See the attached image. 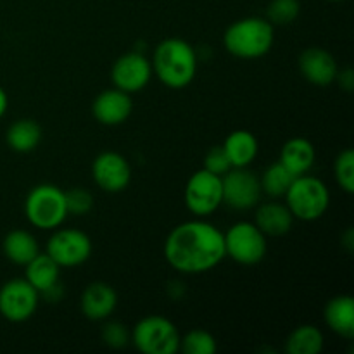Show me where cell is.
<instances>
[{
    "label": "cell",
    "mask_w": 354,
    "mask_h": 354,
    "mask_svg": "<svg viewBox=\"0 0 354 354\" xmlns=\"http://www.w3.org/2000/svg\"><path fill=\"white\" fill-rule=\"evenodd\" d=\"M225 256L223 232L203 220L178 225L165 242V258L169 266L189 275L209 272Z\"/></svg>",
    "instance_id": "1"
},
{
    "label": "cell",
    "mask_w": 354,
    "mask_h": 354,
    "mask_svg": "<svg viewBox=\"0 0 354 354\" xmlns=\"http://www.w3.org/2000/svg\"><path fill=\"white\" fill-rule=\"evenodd\" d=\"M152 73L169 88H185L197 73V55L192 45L182 38H166L152 55Z\"/></svg>",
    "instance_id": "2"
},
{
    "label": "cell",
    "mask_w": 354,
    "mask_h": 354,
    "mask_svg": "<svg viewBox=\"0 0 354 354\" xmlns=\"http://www.w3.org/2000/svg\"><path fill=\"white\" fill-rule=\"evenodd\" d=\"M273 24L263 17H244L227 28L223 45L239 59H259L273 47Z\"/></svg>",
    "instance_id": "3"
},
{
    "label": "cell",
    "mask_w": 354,
    "mask_h": 354,
    "mask_svg": "<svg viewBox=\"0 0 354 354\" xmlns=\"http://www.w3.org/2000/svg\"><path fill=\"white\" fill-rule=\"evenodd\" d=\"M286 206L294 218L301 221H315L324 216L330 204V192L327 185L317 176L299 175L290 183L286 192Z\"/></svg>",
    "instance_id": "4"
},
{
    "label": "cell",
    "mask_w": 354,
    "mask_h": 354,
    "mask_svg": "<svg viewBox=\"0 0 354 354\" xmlns=\"http://www.w3.org/2000/svg\"><path fill=\"white\" fill-rule=\"evenodd\" d=\"M24 214L28 221L40 230L59 228L68 216L64 190L52 183L33 187L24 201Z\"/></svg>",
    "instance_id": "5"
},
{
    "label": "cell",
    "mask_w": 354,
    "mask_h": 354,
    "mask_svg": "<svg viewBox=\"0 0 354 354\" xmlns=\"http://www.w3.org/2000/svg\"><path fill=\"white\" fill-rule=\"evenodd\" d=\"M135 348L144 354H175L180 348V334L168 318L145 317L131 332Z\"/></svg>",
    "instance_id": "6"
},
{
    "label": "cell",
    "mask_w": 354,
    "mask_h": 354,
    "mask_svg": "<svg viewBox=\"0 0 354 354\" xmlns=\"http://www.w3.org/2000/svg\"><path fill=\"white\" fill-rule=\"evenodd\" d=\"M225 239V254L235 263L244 266H254L266 256V235L249 221H239L228 228Z\"/></svg>",
    "instance_id": "7"
},
{
    "label": "cell",
    "mask_w": 354,
    "mask_h": 354,
    "mask_svg": "<svg viewBox=\"0 0 354 354\" xmlns=\"http://www.w3.org/2000/svg\"><path fill=\"white\" fill-rule=\"evenodd\" d=\"M223 204L221 176L199 169L185 185V206L196 216H209Z\"/></svg>",
    "instance_id": "8"
},
{
    "label": "cell",
    "mask_w": 354,
    "mask_h": 354,
    "mask_svg": "<svg viewBox=\"0 0 354 354\" xmlns=\"http://www.w3.org/2000/svg\"><path fill=\"white\" fill-rule=\"evenodd\" d=\"M40 294L26 279H12L0 287V315L12 324L30 320L38 308Z\"/></svg>",
    "instance_id": "9"
},
{
    "label": "cell",
    "mask_w": 354,
    "mask_h": 354,
    "mask_svg": "<svg viewBox=\"0 0 354 354\" xmlns=\"http://www.w3.org/2000/svg\"><path fill=\"white\" fill-rule=\"evenodd\" d=\"M47 254L64 268H73L88 261L92 254V241L88 235L76 228H64L50 235L47 242Z\"/></svg>",
    "instance_id": "10"
},
{
    "label": "cell",
    "mask_w": 354,
    "mask_h": 354,
    "mask_svg": "<svg viewBox=\"0 0 354 354\" xmlns=\"http://www.w3.org/2000/svg\"><path fill=\"white\" fill-rule=\"evenodd\" d=\"M223 203L237 211L251 209L261 199L259 178L248 168H232L221 175Z\"/></svg>",
    "instance_id": "11"
},
{
    "label": "cell",
    "mask_w": 354,
    "mask_h": 354,
    "mask_svg": "<svg viewBox=\"0 0 354 354\" xmlns=\"http://www.w3.org/2000/svg\"><path fill=\"white\" fill-rule=\"evenodd\" d=\"M152 76V64L140 52H128L116 59L111 69V78L116 88L127 93L140 92Z\"/></svg>",
    "instance_id": "12"
},
{
    "label": "cell",
    "mask_w": 354,
    "mask_h": 354,
    "mask_svg": "<svg viewBox=\"0 0 354 354\" xmlns=\"http://www.w3.org/2000/svg\"><path fill=\"white\" fill-rule=\"evenodd\" d=\"M92 176L104 192L118 194L130 185L131 166L127 158L118 152H102L93 161Z\"/></svg>",
    "instance_id": "13"
},
{
    "label": "cell",
    "mask_w": 354,
    "mask_h": 354,
    "mask_svg": "<svg viewBox=\"0 0 354 354\" xmlns=\"http://www.w3.org/2000/svg\"><path fill=\"white\" fill-rule=\"evenodd\" d=\"M133 111L130 93L120 88L104 90L95 97L92 104V113L100 124L116 127L124 123Z\"/></svg>",
    "instance_id": "14"
},
{
    "label": "cell",
    "mask_w": 354,
    "mask_h": 354,
    "mask_svg": "<svg viewBox=\"0 0 354 354\" xmlns=\"http://www.w3.org/2000/svg\"><path fill=\"white\" fill-rule=\"evenodd\" d=\"M299 71L306 82L317 86H327L335 82L339 68L330 52L322 47H310L299 55Z\"/></svg>",
    "instance_id": "15"
},
{
    "label": "cell",
    "mask_w": 354,
    "mask_h": 354,
    "mask_svg": "<svg viewBox=\"0 0 354 354\" xmlns=\"http://www.w3.org/2000/svg\"><path fill=\"white\" fill-rule=\"evenodd\" d=\"M80 306H82V313L85 315L88 320H106V318L111 317L113 311L116 310L118 294L109 283L93 282L83 290Z\"/></svg>",
    "instance_id": "16"
},
{
    "label": "cell",
    "mask_w": 354,
    "mask_h": 354,
    "mask_svg": "<svg viewBox=\"0 0 354 354\" xmlns=\"http://www.w3.org/2000/svg\"><path fill=\"white\" fill-rule=\"evenodd\" d=\"M327 327L341 337H354V299L349 294L332 297L324 310Z\"/></svg>",
    "instance_id": "17"
},
{
    "label": "cell",
    "mask_w": 354,
    "mask_h": 354,
    "mask_svg": "<svg viewBox=\"0 0 354 354\" xmlns=\"http://www.w3.org/2000/svg\"><path fill=\"white\" fill-rule=\"evenodd\" d=\"M294 216L286 204L265 203L258 206L254 225L266 237H282L292 228Z\"/></svg>",
    "instance_id": "18"
},
{
    "label": "cell",
    "mask_w": 354,
    "mask_h": 354,
    "mask_svg": "<svg viewBox=\"0 0 354 354\" xmlns=\"http://www.w3.org/2000/svg\"><path fill=\"white\" fill-rule=\"evenodd\" d=\"M315 158H317V152H315L313 144L306 138H290L289 142H286L280 151V159L279 161L286 166L289 171H292L294 175L299 176L304 173L310 171L315 165Z\"/></svg>",
    "instance_id": "19"
},
{
    "label": "cell",
    "mask_w": 354,
    "mask_h": 354,
    "mask_svg": "<svg viewBox=\"0 0 354 354\" xmlns=\"http://www.w3.org/2000/svg\"><path fill=\"white\" fill-rule=\"evenodd\" d=\"M225 152L232 162V168H248L259 151L258 138L248 130H235L225 138Z\"/></svg>",
    "instance_id": "20"
},
{
    "label": "cell",
    "mask_w": 354,
    "mask_h": 354,
    "mask_svg": "<svg viewBox=\"0 0 354 354\" xmlns=\"http://www.w3.org/2000/svg\"><path fill=\"white\" fill-rule=\"evenodd\" d=\"M59 270H61V266L47 252L37 254L26 265V277L24 279L41 296L59 283Z\"/></svg>",
    "instance_id": "21"
},
{
    "label": "cell",
    "mask_w": 354,
    "mask_h": 354,
    "mask_svg": "<svg viewBox=\"0 0 354 354\" xmlns=\"http://www.w3.org/2000/svg\"><path fill=\"white\" fill-rule=\"evenodd\" d=\"M2 249L6 258L19 266H26L35 256L40 254L37 239L26 230L9 232L2 242Z\"/></svg>",
    "instance_id": "22"
},
{
    "label": "cell",
    "mask_w": 354,
    "mask_h": 354,
    "mask_svg": "<svg viewBox=\"0 0 354 354\" xmlns=\"http://www.w3.org/2000/svg\"><path fill=\"white\" fill-rule=\"evenodd\" d=\"M6 140L12 151L26 154L37 149L41 140V128L33 120H17L7 128Z\"/></svg>",
    "instance_id": "23"
},
{
    "label": "cell",
    "mask_w": 354,
    "mask_h": 354,
    "mask_svg": "<svg viewBox=\"0 0 354 354\" xmlns=\"http://www.w3.org/2000/svg\"><path fill=\"white\" fill-rule=\"evenodd\" d=\"M286 349L289 354H320L324 349V334L313 325H301L290 332Z\"/></svg>",
    "instance_id": "24"
},
{
    "label": "cell",
    "mask_w": 354,
    "mask_h": 354,
    "mask_svg": "<svg viewBox=\"0 0 354 354\" xmlns=\"http://www.w3.org/2000/svg\"><path fill=\"white\" fill-rule=\"evenodd\" d=\"M294 178H296V175L292 171H289L282 162L277 161L275 165L266 168V171L259 178V183H261V190L266 196H272L275 199H279V197L286 196V192L289 190Z\"/></svg>",
    "instance_id": "25"
},
{
    "label": "cell",
    "mask_w": 354,
    "mask_h": 354,
    "mask_svg": "<svg viewBox=\"0 0 354 354\" xmlns=\"http://www.w3.org/2000/svg\"><path fill=\"white\" fill-rule=\"evenodd\" d=\"M216 339L203 328H196L180 337L178 351L183 354H213L216 353Z\"/></svg>",
    "instance_id": "26"
},
{
    "label": "cell",
    "mask_w": 354,
    "mask_h": 354,
    "mask_svg": "<svg viewBox=\"0 0 354 354\" xmlns=\"http://www.w3.org/2000/svg\"><path fill=\"white\" fill-rule=\"evenodd\" d=\"M301 12L299 0H272L266 7V19L272 24H290Z\"/></svg>",
    "instance_id": "27"
},
{
    "label": "cell",
    "mask_w": 354,
    "mask_h": 354,
    "mask_svg": "<svg viewBox=\"0 0 354 354\" xmlns=\"http://www.w3.org/2000/svg\"><path fill=\"white\" fill-rule=\"evenodd\" d=\"M335 182L346 194L354 192V151L346 149L337 156L334 165Z\"/></svg>",
    "instance_id": "28"
},
{
    "label": "cell",
    "mask_w": 354,
    "mask_h": 354,
    "mask_svg": "<svg viewBox=\"0 0 354 354\" xmlns=\"http://www.w3.org/2000/svg\"><path fill=\"white\" fill-rule=\"evenodd\" d=\"M66 207H68V214H83L90 213L93 207V196L83 187H73V189L66 190Z\"/></svg>",
    "instance_id": "29"
},
{
    "label": "cell",
    "mask_w": 354,
    "mask_h": 354,
    "mask_svg": "<svg viewBox=\"0 0 354 354\" xmlns=\"http://www.w3.org/2000/svg\"><path fill=\"white\" fill-rule=\"evenodd\" d=\"M102 341L106 342L109 348L121 349L128 346L131 341V332L128 330L127 325L120 324V322H111V324L104 325L102 328Z\"/></svg>",
    "instance_id": "30"
},
{
    "label": "cell",
    "mask_w": 354,
    "mask_h": 354,
    "mask_svg": "<svg viewBox=\"0 0 354 354\" xmlns=\"http://www.w3.org/2000/svg\"><path fill=\"white\" fill-rule=\"evenodd\" d=\"M204 169L218 176L225 175L228 169H232V162L225 152L223 145H216V147H211L207 151L206 158H204Z\"/></svg>",
    "instance_id": "31"
},
{
    "label": "cell",
    "mask_w": 354,
    "mask_h": 354,
    "mask_svg": "<svg viewBox=\"0 0 354 354\" xmlns=\"http://www.w3.org/2000/svg\"><path fill=\"white\" fill-rule=\"evenodd\" d=\"M335 80H337L342 90H346V92H353V88H354V73H353V69H344V71L337 73Z\"/></svg>",
    "instance_id": "32"
},
{
    "label": "cell",
    "mask_w": 354,
    "mask_h": 354,
    "mask_svg": "<svg viewBox=\"0 0 354 354\" xmlns=\"http://www.w3.org/2000/svg\"><path fill=\"white\" fill-rule=\"evenodd\" d=\"M7 106H9V99H7L6 90H3L2 86H0V118H2L3 114H6Z\"/></svg>",
    "instance_id": "33"
},
{
    "label": "cell",
    "mask_w": 354,
    "mask_h": 354,
    "mask_svg": "<svg viewBox=\"0 0 354 354\" xmlns=\"http://www.w3.org/2000/svg\"><path fill=\"white\" fill-rule=\"evenodd\" d=\"M342 241L346 242V245H348L349 248V252H353V249H354V234H353V228H349L348 230V234H346V237L342 239Z\"/></svg>",
    "instance_id": "34"
},
{
    "label": "cell",
    "mask_w": 354,
    "mask_h": 354,
    "mask_svg": "<svg viewBox=\"0 0 354 354\" xmlns=\"http://www.w3.org/2000/svg\"><path fill=\"white\" fill-rule=\"evenodd\" d=\"M330 2H344V0H330Z\"/></svg>",
    "instance_id": "35"
}]
</instances>
